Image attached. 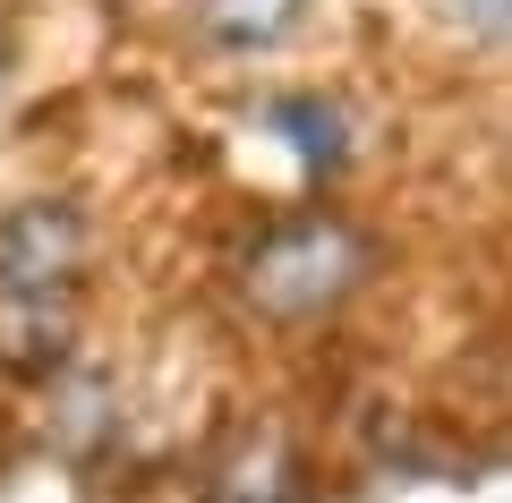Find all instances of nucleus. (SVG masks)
I'll return each instance as SVG.
<instances>
[{"label":"nucleus","instance_id":"1","mask_svg":"<svg viewBox=\"0 0 512 503\" xmlns=\"http://www.w3.org/2000/svg\"><path fill=\"white\" fill-rule=\"evenodd\" d=\"M376 273V231L333 205H299V214H274L239 256V299L265 324H325L342 316L350 299Z\"/></svg>","mask_w":512,"mask_h":503},{"label":"nucleus","instance_id":"2","mask_svg":"<svg viewBox=\"0 0 512 503\" xmlns=\"http://www.w3.org/2000/svg\"><path fill=\"white\" fill-rule=\"evenodd\" d=\"M94 265V214L69 188L0 205V290H77Z\"/></svg>","mask_w":512,"mask_h":503},{"label":"nucleus","instance_id":"5","mask_svg":"<svg viewBox=\"0 0 512 503\" xmlns=\"http://www.w3.org/2000/svg\"><path fill=\"white\" fill-rule=\"evenodd\" d=\"M308 0H188V35L222 60H274L299 43Z\"/></svg>","mask_w":512,"mask_h":503},{"label":"nucleus","instance_id":"8","mask_svg":"<svg viewBox=\"0 0 512 503\" xmlns=\"http://www.w3.org/2000/svg\"><path fill=\"white\" fill-rule=\"evenodd\" d=\"M444 18L461 26L470 43H495V52H512V0H436Z\"/></svg>","mask_w":512,"mask_h":503},{"label":"nucleus","instance_id":"6","mask_svg":"<svg viewBox=\"0 0 512 503\" xmlns=\"http://www.w3.org/2000/svg\"><path fill=\"white\" fill-rule=\"evenodd\" d=\"M299 486V461L282 435H248V444L222 452V478H214V503H291Z\"/></svg>","mask_w":512,"mask_h":503},{"label":"nucleus","instance_id":"7","mask_svg":"<svg viewBox=\"0 0 512 503\" xmlns=\"http://www.w3.org/2000/svg\"><path fill=\"white\" fill-rule=\"evenodd\" d=\"M111 410H120V393H111V367L77 359L52 376V435L60 444H103L111 435Z\"/></svg>","mask_w":512,"mask_h":503},{"label":"nucleus","instance_id":"4","mask_svg":"<svg viewBox=\"0 0 512 503\" xmlns=\"http://www.w3.org/2000/svg\"><path fill=\"white\" fill-rule=\"evenodd\" d=\"M265 128L282 137V154H291L308 180H342L350 154H359V120L342 111V94H316V86L274 94V103H265Z\"/></svg>","mask_w":512,"mask_h":503},{"label":"nucleus","instance_id":"3","mask_svg":"<svg viewBox=\"0 0 512 503\" xmlns=\"http://www.w3.org/2000/svg\"><path fill=\"white\" fill-rule=\"evenodd\" d=\"M86 299L77 290H0V376L9 384H52L77 367Z\"/></svg>","mask_w":512,"mask_h":503},{"label":"nucleus","instance_id":"9","mask_svg":"<svg viewBox=\"0 0 512 503\" xmlns=\"http://www.w3.org/2000/svg\"><path fill=\"white\" fill-rule=\"evenodd\" d=\"M9 60H18V52H9V35H0V86H9Z\"/></svg>","mask_w":512,"mask_h":503}]
</instances>
